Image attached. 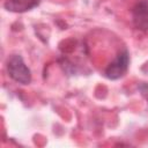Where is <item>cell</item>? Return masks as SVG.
Here are the masks:
<instances>
[{
    "mask_svg": "<svg viewBox=\"0 0 148 148\" xmlns=\"http://www.w3.org/2000/svg\"><path fill=\"white\" fill-rule=\"evenodd\" d=\"M7 71L9 76L17 83L28 84L31 81V72L18 54H14L9 58L7 62Z\"/></svg>",
    "mask_w": 148,
    "mask_h": 148,
    "instance_id": "1",
    "label": "cell"
},
{
    "mask_svg": "<svg viewBox=\"0 0 148 148\" xmlns=\"http://www.w3.org/2000/svg\"><path fill=\"white\" fill-rule=\"evenodd\" d=\"M128 62H130L128 52L126 50L123 52H119L117 57L113 59V61H111L105 69V76L111 80H117L121 77L127 71Z\"/></svg>",
    "mask_w": 148,
    "mask_h": 148,
    "instance_id": "2",
    "label": "cell"
},
{
    "mask_svg": "<svg viewBox=\"0 0 148 148\" xmlns=\"http://www.w3.org/2000/svg\"><path fill=\"white\" fill-rule=\"evenodd\" d=\"M133 23L136 29L148 30V2L140 1L138 2L132 10Z\"/></svg>",
    "mask_w": 148,
    "mask_h": 148,
    "instance_id": "3",
    "label": "cell"
},
{
    "mask_svg": "<svg viewBox=\"0 0 148 148\" xmlns=\"http://www.w3.org/2000/svg\"><path fill=\"white\" fill-rule=\"evenodd\" d=\"M38 5V0H7L5 8L13 13H23Z\"/></svg>",
    "mask_w": 148,
    "mask_h": 148,
    "instance_id": "4",
    "label": "cell"
},
{
    "mask_svg": "<svg viewBox=\"0 0 148 148\" xmlns=\"http://www.w3.org/2000/svg\"><path fill=\"white\" fill-rule=\"evenodd\" d=\"M139 90H140L141 95L143 96V98L148 102V83H141L139 86Z\"/></svg>",
    "mask_w": 148,
    "mask_h": 148,
    "instance_id": "5",
    "label": "cell"
}]
</instances>
